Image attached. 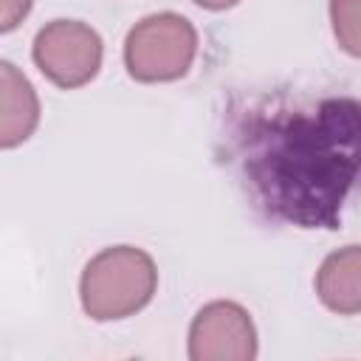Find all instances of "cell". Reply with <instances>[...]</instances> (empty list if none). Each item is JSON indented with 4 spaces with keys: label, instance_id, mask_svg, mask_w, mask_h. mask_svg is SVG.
<instances>
[{
    "label": "cell",
    "instance_id": "cell-1",
    "mask_svg": "<svg viewBox=\"0 0 361 361\" xmlns=\"http://www.w3.org/2000/svg\"><path fill=\"white\" fill-rule=\"evenodd\" d=\"M358 102L274 110L251 133L245 178L268 214L299 228H338L358 172Z\"/></svg>",
    "mask_w": 361,
    "mask_h": 361
},
{
    "label": "cell",
    "instance_id": "cell-2",
    "mask_svg": "<svg viewBox=\"0 0 361 361\" xmlns=\"http://www.w3.org/2000/svg\"><path fill=\"white\" fill-rule=\"evenodd\" d=\"M158 288L155 259L135 245H113L90 257L79 279V299L90 319L116 322L144 310Z\"/></svg>",
    "mask_w": 361,
    "mask_h": 361
},
{
    "label": "cell",
    "instance_id": "cell-3",
    "mask_svg": "<svg viewBox=\"0 0 361 361\" xmlns=\"http://www.w3.org/2000/svg\"><path fill=\"white\" fill-rule=\"evenodd\" d=\"M197 56L195 25L175 11H161L138 20L124 39V65L135 82L158 85L189 73Z\"/></svg>",
    "mask_w": 361,
    "mask_h": 361
},
{
    "label": "cell",
    "instance_id": "cell-4",
    "mask_svg": "<svg viewBox=\"0 0 361 361\" xmlns=\"http://www.w3.org/2000/svg\"><path fill=\"white\" fill-rule=\"evenodd\" d=\"M31 56L48 82L62 90H76L96 79L104 45L99 31L82 20H51L37 31Z\"/></svg>",
    "mask_w": 361,
    "mask_h": 361
},
{
    "label": "cell",
    "instance_id": "cell-5",
    "mask_svg": "<svg viewBox=\"0 0 361 361\" xmlns=\"http://www.w3.org/2000/svg\"><path fill=\"white\" fill-rule=\"evenodd\" d=\"M257 355V330L248 310L217 299L197 310L189 327L192 361H251Z\"/></svg>",
    "mask_w": 361,
    "mask_h": 361
},
{
    "label": "cell",
    "instance_id": "cell-6",
    "mask_svg": "<svg viewBox=\"0 0 361 361\" xmlns=\"http://www.w3.org/2000/svg\"><path fill=\"white\" fill-rule=\"evenodd\" d=\"M39 124V96L28 76L8 59H0V149L25 144Z\"/></svg>",
    "mask_w": 361,
    "mask_h": 361
},
{
    "label": "cell",
    "instance_id": "cell-7",
    "mask_svg": "<svg viewBox=\"0 0 361 361\" xmlns=\"http://www.w3.org/2000/svg\"><path fill=\"white\" fill-rule=\"evenodd\" d=\"M316 293L336 313L353 316L361 310V251L358 245H344L322 262L316 274Z\"/></svg>",
    "mask_w": 361,
    "mask_h": 361
},
{
    "label": "cell",
    "instance_id": "cell-8",
    "mask_svg": "<svg viewBox=\"0 0 361 361\" xmlns=\"http://www.w3.org/2000/svg\"><path fill=\"white\" fill-rule=\"evenodd\" d=\"M330 17H333V31L341 39L344 51L358 56V0H333Z\"/></svg>",
    "mask_w": 361,
    "mask_h": 361
},
{
    "label": "cell",
    "instance_id": "cell-9",
    "mask_svg": "<svg viewBox=\"0 0 361 361\" xmlns=\"http://www.w3.org/2000/svg\"><path fill=\"white\" fill-rule=\"evenodd\" d=\"M34 0H0V34L14 31L31 11Z\"/></svg>",
    "mask_w": 361,
    "mask_h": 361
},
{
    "label": "cell",
    "instance_id": "cell-10",
    "mask_svg": "<svg viewBox=\"0 0 361 361\" xmlns=\"http://www.w3.org/2000/svg\"><path fill=\"white\" fill-rule=\"evenodd\" d=\"M192 3H197L200 8H209V11H226V8L237 6L240 0H192Z\"/></svg>",
    "mask_w": 361,
    "mask_h": 361
}]
</instances>
